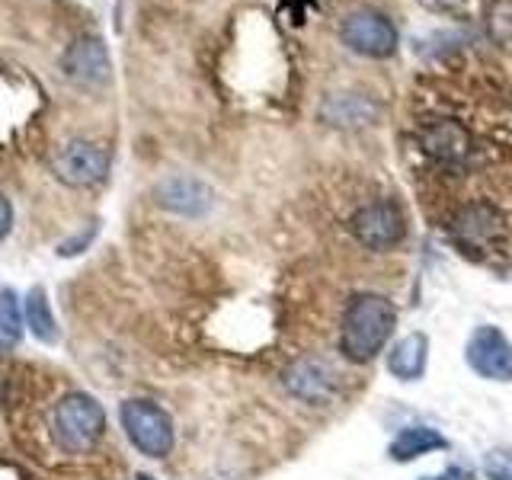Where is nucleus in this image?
Here are the masks:
<instances>
[{
    "label": "nucleus",
    "mask_w": 512,
    "mask_h": 480,
    "mask_svg": "<svg viewBox=\"0 0 512 480\" xmlns=\"http://www.w3.org/2000/svg\"><path fill=\"white\" fill-rule=\"evenodd\" d=\"M452 231L464 247H484L500 234V212L487 202H474L455 215Z\"/></svg>",
    "instance_id": "obj_10"
},
{
    "label": "nucleus",
    "mask_w": 512,
    "mask_h": 480,
    "mask_svg": "<svg viewBox=\"0 0 512 480\" xmlns=\"http://www.w3.org/2000/svg\"><path fill=\"white\" fill-rule=\"evenodd\" d=\"M103 432H106V413L96 404V397L84 391H71L55 404L52 436L64 452H71V455L90 452V448L103 439Z\"/></svg>",
    "instance_id": "obj_2"
},
{
    "label": "nucleus",
    "mask_w": 512,
    "mask_h": 480,
    "mask_svg": "<svg viewBox=\"0 0 512 480\" xmlns=\"http://www.w3.org/2000/svg\"><path fill=\"white\" fill-rule=\"evenodd\" d=\"M324 119L330 125H365L375 119V106L356 93H336L324 103Z\"/></svg>",
    "instance_id": "obj_15"
},
{
    "label": "nucleus",
    "mask_w": 512,
    "mask_h": 480,
    "mask_svg": "<svg viewBox=\"0 0 512 480\" xmlns=\"http://www.w3.org/2000/svg\"><path fill=\"white\" fill-rule=\"evenodd\" d=\"M436 448H445V439L436 429L429 426H410L391 442V458L394 461H413L426 452H436Z\"/></svg>",
    "instance_id": "obj_16"
},
{
    "label": "nucleus",
    "mask_w": 512,
    "mask_h": 480,
    "mask_svg": "<svg viewBox=\"0 0 512 480\" xmlns=\"http://www.w3.org/2000/svg\"><path fill=\"white\" fill-rule=\"evenodd\" d=\"M13 231V205L7 196H0V240Z\"/></svg>",
    "instance_id": "obj_18"
},
{
    "label": "nucleus",
    "mask_w": 512,
    "mask_h": 480,
    "mask_svg": "<svg viewBox=\"0 0 512 480\" xmlns=\"http://www.w3.org/2000/svg\"><path fill=\"white\" fill-rule=\"evenodd\" d=\"M119 420L128 442L148 458H167L173 452V420L154 400H125Z\"/></svg>",
    "instance_id": "obj_3"
},
{
    "label": "nucleus",
    "mask_w": 512,
    "mask_h": 480,
    "mask_svg": "<svg viewBox=\"0 0 512 480\" xmlns=\"http://www.w3.org/2000/svg\"><path fill=\"white\" fill-rule=\"evenodd\" d=\"M426 352H429V343L423 333L404 336V340L394 343L388 352V372L400 381H416L426 372Z\"/></svg>",
    "instance_id": "obj_13"
},
{
    "label": "nucleus",
    "mask_w": 512,
    "mask_h": 480,
    "mask_svg": "<svg viewBox=\"0 0 512 480\" xmlns=\"http://www.w3.org/2000/svg\"><path fill=\"white\" fill-rule=\"evenodd\" d=\"M288 391L304 397V400H320L333 391V372L317 359H304V362H295L292 372L285 378Z\"/></svg>",
    "instance_id": "obj_14"
},
{
    "label": "nucleus",
    "mask_w": 512,
    "mask_h": 480,
    "mask_svg": "<svg viewBox=\"0 0 512 480\" xmlns=\"http://www.w3.org/2000/svg\"><path fill=\"white\" fill-rule=\"evenodd\" d=\"M157 202L176 215L199 218L212 208V189L199 180H192V176H170V180L157 186Z\"/></svg>",
    "instance_id": "obj_9"
},
{
    "label": "nucleus",
    "mask_w": 512,
    "mask_h": 480,
    "mask_svg": "<svg viewBox=\"0 0 512 480\" xmlns=\"http://www.w3.org/2000/svg\"><path fill=\"white\" fill-rule=\"evenodd\" d=\"M61 68L71 80L77 84H87V87H100L109 80L112 74V61L106 52V42L96 39V36H84V39H74L68 45V52L61 58Z\"/></svg>",
    "instance_id": "obj_7"
},
{
    "label": "nucleus",
    "mask_w": 512,
    "mask_h": 480,
    "mask_svg": "<svg viewBox=\"0 0 512 480\" xmlns=\"http://www.w3.org/2000/svg\"><path fill=\"white\" fill-rule=\"evenodd\" d=\"M0 400H4V378H0Z\"/></svg>",
    "instance_id": "obj_20"
},
{
    "label": "nucleus",
    "mask_w": 512,
    "mask_h": 480,
    "mask_svg": "<svg viewBox=\"0 0 512 480\" xmlns=\"http://www.w3.org/2000/svg\"><path fill=\"white\" fill-rule=\"evenodd\" d=\"M340 39L365 58H388L397 48V29L391 26L388 16L375 10H359L343 20Z\"/></svg>",
    "instance_id": "obj_5"
},
{
    "label": "nucleus",
    "mask_w": 512,
    "mask_h": 480,
    "mask_svg": "<svg viewBox=\"0 0 512 480\" xmlns=\"http://www.w3.org/2000/svg\"><path fill=\"white\" fill-rule=\"evenodd\" d=\"M23 320H26V330L36 336L39 343L45 346H55L61 340V330H58V320L52 304H48V295L42 285H32L26 298H23Z\"/></svg>",
    "instance_id": "obj_12"
},
{
    "label": "nucleus",
    "mask_w": 512,
    "mask_h": 480,
    "mask_svg": "<svg viewBox=\"0 0 512 480\" xmlns=\"http://www.w3.org/2000/svg\"><path fill=\"white\" fill-rule=\"evenodd\" d=\"M52 173L55 180L64 186H96L106 180L109 173V151L96 141L74 138L68 144H61L52 157Z\"/></svg>",
    "instance_id": "obj_4"
},
{
    "label": "nucleus",
    "mask_w": 512,
    "mask_h": 480,
    "mask_svg": "<svg viewBox=\"0 0 512 480\" xmlns=\"http://www.w3.org/2000/svg\"><path fill=\"white\" fill-rule=\"evenodd\" d=\"M397 311L384 295H356L343 317V352L352 362H368L388 343Z\"/></svg>",
    "instance_id": "obj_1"
},
{
    "label": "nucleus",
    "mask_w": 512,
    "mask_h": 480,
    "mask_svg": "<svg viewBox=\"0 0 512 480\" xmlns=\"http://www.w3.org/2000/svg\"><path fill=\"white\" fill-rule=\"evenodd\" d=\"M423 144L432 157L445 160V164H458V160H464L471 151L468 132H464V128L452 119L432 122L429 128H423Z\"/></svg>",
    "instance_id": "obj_11"
},
{
    "label": "nucleus",
    "mask_w": 512,
    "mask_h": 480,
    "mask_svg": "<svg viewBox=\"0 0 512 480\" xmlns=\"http://www.w3.org/2000/svg\"><path fill=\"white\" fill-rule=\"evenodd\" d=\"M23 304L10 285H0V352L13 349L23 336Z\"/></svg>",
    "instance_id": "obj_17"
},
{
    "label": "nucleus",
    "mask_w": 512,
    "mask_h": 480,
    "mask_svg": "<svg viewBox=\"0 0 512 480\" xmlns=\"http://www.w3.org/2000/svg\"><path fill=\"white\" fill-rule=\"evenodd\" d=\"M423 480H471V474L464 468H448V471H442L436 477H423Z\"/></svg>",
    "instance_id": "obj_19"
},
{
    "label": "nucleus",
    "mask_w": 512,
    "mask_h": 480,
    "mask_svg": "<svg viewBox=\"0 0 512 480\" xmlns=\"http://www.w3.org/2000/svg\"><path fill=\"white\" fill-rule=\"evenodd\" d=\"M352 231L368 250H391L404 240V215L394 202H372L356 212L352 218Z\"/></svg>",
    "instance_id": "obj_6"
},
{
    "label": "nucleus",
    "mask_w": 512,
    "mask_h": 480,
    "mask_svg": "<svg viewBox=\"0 0 512 480\" xmlns=\"http://www.w3.org/2000/svg\"><path fill=\"white\" fill-rule=\"evenodd\" d=\"M468 362L477 375L512 381V346L496 327H480L468 343Z\"/></svg>",
    "instance_id": "obj_8"
}]
</instances>
